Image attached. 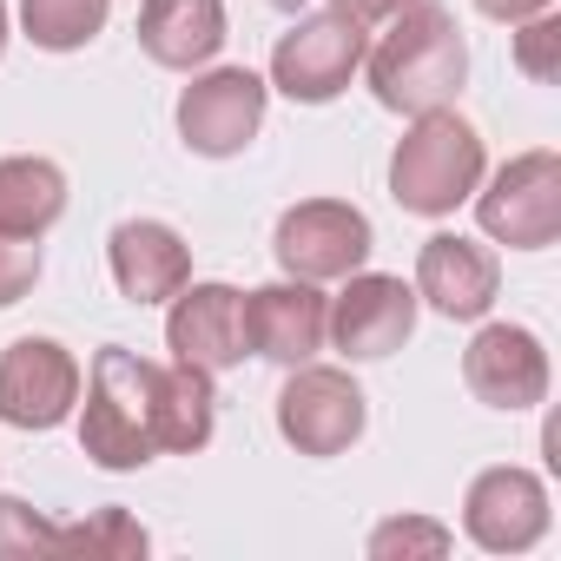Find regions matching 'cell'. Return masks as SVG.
I'll return each instance as SVG.
<instances>
[{
  "label": "cell",
  "instance_id": "cell-1",
  "mask_svg": "<svg viewBox=\"0 0 561 561\" xmlns=\"http://www.w3.org/2000/svg\"><path fill=\"white\" fill-rule=\"evenodd\" d=\"M364 60H370V93L390 113H436L469 80V47H462V27L443 0H410V8H397L390 34Z\"/></svg>",
  "mask_w": 561,
  "mask_h": 561
},
{
  "label": "cell",
  "instance_id": "cell-2",
  "mask_svg": "<svg viewBox=\"0 0 561 561\" xmlns=\"http://www.w3.org/2000/svg\"><path fill=\"white\" fill-rule=\"evenodd\" d=\"M476 185H482V133L449 106L416 113V126L397 139L390 159V198L416 218H449L462 198H476Z\"/></svg>",
  "mask_w": 561,
  "mask_h": 561
},
{
  "label": "cell",
  "instance_id": "cell-3",
  "mask_svg": "<svg viewBox=\"0 0 561 561\" xmlns=\"http://www.w3.org/2000/svg\"><path fill=\"white\" fill-rule=\"evenodd\" d=\"M152 383H159V364L133 357L126 344H106L93 357L80 449L100 469H146L159 456V436H152Z\"/></svg>",
  "mask_w": 561,
  "mask_h": 561
},
{
  "label": "cell",
  "instance_id": "cell-4",
  "mask_svg": "<svg viewBox=\"0 0 561 561\" xmlns=\"http://www.w3.org/2000/svg\"><path fill=\"white\" fill-rule=\"evenodd\" d=\"M364 67V21L324 8V14H305L271 54V87L291 93L305 106H324L351 87V73Z\"/></svg>",
  "mask_w": 561,
  "mask_h": 561
},
{
  "label": "cell",
  "instance_id": "cell-5",
  "mask_svg": "<svg viewBox=\"0 0 561 561\" xmlns=\"http://www.w3.org/2000/svg\"><path fill=\"white\" fill-rule=\"evenodd\" d=\"M476 218L495 244L541 251L561 238V159L554 152H522L508 159L489 192H476Z\"/></svg>",
  "mask_w": 561,
  "mask_h": 561
},
{
  "label": "cell",
  "instance_id": "cell-6",
  "mask_svg": "<svg viewBox=\"0 0 561 561\" xmlns=\"http://www.w3.org/2000/svg\"><path fill=\"white\" fill-rule=\"evenodd\" d=\"M271 251L305 285H331V277H351L370 257V218L344 198H305L277 218Z\"/></svg>",
  "mask_w": 561,
  "mask_h": 561
},
{
  "label": "cell",
  "instance_id": "cell-7",
  "mask_svg": "<svg viewBox=\"0 0 561 561\" xmlns=\"http://www.w3.org/2000/svg\"><path fill=\"white\" fill-rule=\"evenodd\" d=\"M410 331H416V285H403L390 271H351V285L324 311V337L351 364H377V357L403 351Z\"/></svg>",
  "mask_w": 561,
  "mask_h": 561
},
{
  "label": "cell",
  "instance_id": "cell-8",
  "mask_svg": "<svg viewBox=\"0 0 561 561\" xmlns=\"http://www.w3.org/2000/svg\"><path fill=\"white\" fill-rule=\"evenodd\" d=\"M277 430L298 456H344L364 436V390L351 383V370L298 364L277 397Z\"/></svg>",
  "mask_w": 561,
  "mask_h": 561
},
{
  "label": "cell",
  "instance_id": "cell-9",
  "mask_svg": "<svg viewBox=\"0 0 561 561\" xmlns=\"http://www.w3.org/2000/svg\"><path fill=\"white\" fill-rule=\"evenodd\" d=\"M80 403V364L54 337H21L0 351V423L14 430H54Z\"/></svg>",
  "mask_w": 561,
  "mask_h": 561
},
{
  "label": "cell",
  "instance_id": "cell-10",
  "mask_svg": "<svg viewBox=\"0 0 561 561\" xmlns=\"http://www.w3.org/2000/svg\"><path fill=\"white\" fill-rule=\"evenodd\" d=\"M257 126H264V80L244 73V67H218V73H205L179 93V133L205 159L244 152L257 139Z\"/></svg>",
  "mask_w": 561,
  "mask_h": 561
},
{
  "label": "cell",
  "instance_id": "cell-11",
  "mask_svg": "<svg viewBox=\"0 0 561 561\" xmlns=\"http://www.w3.org/2000/svg\"><path fill=\"white\" fill-rule=\"evenodd\" d=\"M462 383L489 410H535L548 397V351L522 324H482L462 351Z\"/></svg>",
  "mask_w": 561,
  "mask_h": 561
},
{
  "label": "cell",
  "instance_id": "cell-12",
  "mask_svg": "<svg viewBox=\"0 0 561 561\" xmlns=\"http://www.w3.org/2000/svg\"><path fill=\"white\" fill-rule=\"evenodd\" d=\"M462 528L489 554H522L548 535V489L528 469H482L462 495Z\"/></svg>",
  "mask_w": 561,
  "mask_h": 561
},
{
  "label": "cell",
  "instance_id": "cell-13",
  "mask_svg": "<svg viewBox=\"0 0 561 561\" xmlns=\"http://www.w3.org/2000/svg\"><path fill=\"white\" fill-rule=\"evenodd\" d=\"M324 311H331V298H318V285H305V277L264 285L244 298V351L298 370L324 351Z\"/></svg>",
  "mask_w": 561,
  "mask_h": 561
},
{
  "label": "cell",
  "instance_id": "cell-14",
  "mask_svg": "<svg viewBox=\"0 0 561 561\" xmlns=\"http://www.w3.org/2000/svg\"><path fill=\"white\" fill-rule=\"evenodd\" d=\"M165 344L179 364L218 377L244 357V298L231 285H185L165 318Z\"/></svg>",
  "mask_w": 561,
  "mask_h": 561
},
{
  "label": "cell",
  "instance_id": "cell-15",
  "mask_svg": "<svg viewBox=\"0 0 561 561\" xmlns=\"http://www.w3.org/2000/svg\"><path fill=\"white\" fill-rule=\"evenodd\" d=\"M495 285H502L495 257L462 231H436L416 257V298H430L443 318H462V324L482 318L495 305Z\"/></svg>",
  "mask_w": 561,
  "mask_h": 561
},
{
  "label": "cell",
  "instance_id": "cell-16",
  "mask_svg": "<svg viewBox=\"0 0 561 561\" xmlns=\"http://www.w3.org/2000/svg\"><path fill=\"white\" fill-rule=\"evenodd\" d=\"M106 251H113V285L133 305H165V298H179L192 285V251L159 218H126Z\"/></svg>",
  "mask_w": 561,
  "mask_h": 561
},
{
  "label": "cell",
  "instance_id": "cell-17",
  "mask_svg": "<svg viewBox=\"0 0 561 561\" xmlns=\"http://www.w3.org/2000/svg\"><path fill=\"white\" fill-rule=\"evenodd\" d=\"M139 47L152 67H172V73L205 67L225 47V0H146Z\"/></svg>",
  "mask_w": 561,
  "mask_h": 561
},
{
  "label": "cell",
  "instance_id": "cell-18",
  "mask_svg": "<svg viewBox=\"0 0 561 561\" xmlns=\"http://www.w3.org/2000/svg\"><path fill=\"white\" fill-rule=\"evenodd\" d=\"M211 403H218L211 377L172 357L159 370V383H152V436H159V449H179V456L205 449L211 443Z\"/></svg>",
  "mask_w": 561,
  "mask_h": 561
},
{
  "label": "cell",
  "instance_id": "cell-19",
  "mask_svg": "<svg viewBox=\"0 0 561 561\" xmlns=\"http://www.w3.org/2000/svg\"><path fill=\"white\" fill-rule=\"evenodd\" d=\"M67 211V172L54 159H0V231L8 238H41Z\"/></svg>",
  "mask_w": 561,
  "mask_h": 561
},
{
  "label": "cell",
  "instance_id": "cell-20",
  "mask_svg": "<svg viewBox=\"0 0 561 561\" xmlns=\"http://www.w3.org/2000/svg\"><path fill=\"white\" fill-rule=\"evenodd\" d=\"M21 27L47 54H73L106 27V0H21Z\"/></svg>",
  "mask_w": 561,
  "mask_h": 561
},
{
  "label": "cell",
  "instance_id": "cell-21",
  "mask_svg": "<svg viewBox=\"0 0 561 561\" xmlns=\"http://www.w3.org/2000/svg\"><path fill=\"white\" fill-rule=\"evenodd\" d=\"M370 554L377 561H397V554H449V528L443 522H416V515H397L370 535Z\"/></svg>",
  "mask_w": 561,
  "mask_h": 561
},
{
  "label": "cell",
  "instance_id": "cell-22",
  "mask_svg": "<svg viewBox=\"0 0 561 561\" xmlns=\"http://www.w3.org/2000/svg\"><path fill=\"white\" fill-rule=\"evenodd\" d=\"M515 67H522L528 80H554V67H561V21L528 14V27H522V41H515Z\"/></svg>",
  "mask_w": 561,
  "mask_h": 561
},
{
  "label": "cell",
  "instance_id": "cell-23",
  "mask_svg": "<svg viewBox=\"0 0 561 561\" xmlns=\"http://www.w3.org/2000/svg\"><path fill=\"white\" fill-rule=\"evenodd\" d=\"M34 277H41V244L34 238H8L0 231V311L21 305L34 291Z\"/></svg>",
  "mask_w": 561,
  "mask_h": 561
},
{
  "label": "cell",
  "instance_id": "cell-24",
  "mask_svg": "<svg viewBox=\"0 0 561 561\" xmlns=\"http://www.w3.org/2000/svg\"><path fill=\"white\" fill-rule=\"evenodd\" d=\"M60 548H113V554H146V528H133L126 515H100L93 528H60Z\"/></svg>",
  "mask_w": 561,
  "mask_h": 561
},
{
  "label": "cell",
  "instance_id": "cell-25",
  "mask_svg": "<svg viewBox=\"0 0 561 561\" xmlns=\"http://www.w3.org/2000/svg\"><path fill=\"white\" fill-rule=\"evenodd\" d=\"M0 541H41V548H60V528H47L27 502H0Z\"/></svg>",
  "mask_w": 561,
  "mask_h": 561
},
{
  "label": "cell",
  "instance_id": "cell-26",
  "mask_svg": "<svg viewBox=\"0 0 561 561\" xmlns=\"http://www.w3.org/2000/svg\"><path fill=\"white\" fill-rule=\"evenodd\" d=\"M476 8H482L489 21H528V14H548L554 0H476Z\"/></svg>",
  "mask_w": 561,
  "mask_h": 561
},
{
  "label": "cell",
  "instance_id": "cell-27",
  "mask_svg": "<svg viewBox=\"0 0 561 561\" xmlns=\"http://www.w3.org/2000/svg\"><path fill=\"white\" fill-rule=\"evenodd\" d=\"M337 14H351V21H390L397 8H410V0H331Z\"/></svg>",
  "mask_w": 561,
  "mask_h": 561
},
{
  "label": "cell",
  "instance_id": "cell-28",
  "mask_svg": "<svg viewBox=\"0 0 561 561\" xmlns=\"http://www.w3.org/2000/svg\"><path fill=\"white\" fill-rule=\"evenodd\" d=\"M0 47H8V8H0Z\"/></svg>",
  "mask_w": 561,
  "mask_h": 561
}]
</instances>
